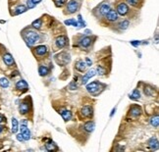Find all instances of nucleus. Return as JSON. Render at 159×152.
<instances>
[{
  "label": "nucleus",
  "instance_id": "nucleus-31",
  "mask_svg": "<svg viewBox=\"0 0 159 152\" xmlns=\"http://www.w3.org/2000/svg\"><path fill=\"white\" fill-rule=\"evenodd\" d=\"M127 3H129L132 6L137 7L139 4V0H127Z\"/></svg>",
  "mask_w": 159,
  "mask_h": 152
},
{
  "label": "nucleus",
  "instance_id": "nucleus-35",
  "mask_svg": "<svg viewBox=\"0 0 159 152\" xmlns=\"http://www.w3.org/2000/svg\"><path fill=\"white\" fill-rule=\"evenodd\" d=\"M85 64H87V66H91V61L89 58H87L85 59Z\"/></svg>",
  "mask_w": 159,
  "mask_h": 152
},
{
  "label": "nucleus",
  "instance_id": "nucleus-26",
  "mask_svg": "<svg viewBox=\"0 0 159 152\" xmlns=\"http://www.w3.org/2000/svg\"><path fill=\"white\" fill-rule=\"evenodd\" d=\"M139 97H141V93H139V91L137 89H135L134 91H133V93L130 95V98L134 99V100H139Z\"/></svg>",
  "mask_w": 159,
  "mask_h": 152
},
{
  "label": "nucleus",
  "instance_id": "nucleus-33",
  "mask_svg": "<svg viewBox=\"0 0 159 152\" xmlns=\"http://www.w3.org/2000/svg\"><path fill=\"white\" fill-rule=\"evenodd\" d=\"M65 4V0H55V5L57 7H62Z\"/></svg>",
  "mask_w": 159,
  "mask_h": 152
},
{
  "label": "nucleus",
  "instance_id": "nucleus-38",
  "mask_svg": "<svg viewBox=\"0 0 159 152\" xmlns=\"http://www.w3.org/2000/svg\"><path fill=\"white\" fill-rule=\"evenodd\" d=\"M32 1L34 2V3L35 4V5H37V3H39V2L41 1V0H32Z\"/></svg>",
  "mask_w": 159,
  "mask_h": 152
},
{
  "label": "nucleus",
  "instance_id": "nucleus-29",
  "mask_svg": "<svg viewBox=\"0 0 159 152\" xmlns=\"http://www.w3.org/2000/svg\"><path fill=\"white\" fill-rule=\"evenodd\" d=\"M130 26V22L127 20H124L123 22H121L119 24V28L120 30H126V28H128V27Z\"/></svg>",
  "mask_w": 159,
  "mask_h": 152
},
{
  "label": "nucleus",
  "instance_id": "nucleus-30",
  "mask_svg": "<svg viewBox=\"0 0 159 152\" xmlns=\"http://www.w3.org/2000/svg\"><path fill=\"white\" fill-rule=\"evenodd\" d=\"M0 85H1L2 87H8L9 86V80L6 79V78H2V79H0Z\"/></svg>",
  "mask_w": 159,
  "mask_h": 152
},
{
  "label": "nucleus",
  "instance_id": "nucleus-16",
  "mask_svg": "<svg viewBox=\"0 0 159 152\" xmlns=\"http://www.w3.org/2000/svg\"><path fill=\"white\" fill-rule=\"evenodd\" d=\"M60 114H61V116H62V118L64 119V121H66V122L70 121L71 118H72V113L68 110H62L60 112Z\"/></svg>",
  "mask_w": 159,
  "mask_h": 152
},
{
  "label": "nucleus",
  "instance_id": "nucleus-18",
  "mask_svg": "<svg viewBox=\"0 0 159 152\" xmlns=\"http://www.w3.org/2000/svg\"><path fill=\"white\" fill-rule=\"evenodd\" d=\"M35 52H37V55H44L47 52V48L45 45H39L35 48Z\"/></svg>",
  "mask_w": 159,
  "mask_h": 152
},
{
  "label": "nucleus",
  "instance_id": "nucleus-32",
  "mask_svg": "<svg viewBox=\"0 0 159 152\" xmlns=\"http://www.w3.org/2000/svg\"><path fill=\"white\" fill-rule=\"evenodd\" d=\"M96 71H97V73H98L99 75H104V74L106 73V70H105V69H103L101 66H97Z\"/></svg>",
  "mask_w": 159,
  "mask_h": 152
},
{
  "label": "nucleus",
  "instance_id": "nucleus-7",
  "mask_svg": "<svg viewBox=\"0 0 159 152\" xmlns=\"http://www.w3.org/2000/svg\"><path fill=\"white\" fill-rule=\"evenodd\" d=\"M106 19L110 22H115V21L118 20V14L115 10H109V12L106 14Z\"/></svg>",
  "mask_w": 159,
  "mask_h": 152
},
{
  "label": "nucleus",
  "instance_id": "nucleus-20",
  "mask_svg": "<svg viewBox=\"0 0 159 152\" xmlns=\"http://www.w3.org/2000/svg\"><path fill=\"white\" fill-rule=\"evenodd\" d=\"M16 88L17 89H26V88H28V84H27V82H25L24 80H19V82L16 84Z\"/></svg>",
  "mask_w": 159,
  "mask_h": 152
},
{
  "label": "nucleus",
  "instance_id": "nucleus-13",
  "mask_svg": "<svg viewBox=\"0 0 159 152\" xmlns=\"http://www.w3.org/2000/svg\"><path fill=\"white\" fill-rule=\"evenodd\" d=\"M3 60H4V63H5L7 66H11V65H13V64H14L13 57H12L11 54H9V53H7V54L4 55Z\"/></svg>",
  "mask_w": 159,
  "mask_h": 152
},
{
  "label": "nucleus",
  "instance_id": "nucleus-21",
  "mask_svg": "<svg viewBox=\"0 0 159 152\" xmlns=\"http://www.w3.org/2000/svg\"><path fill=\"white\" fill-rule=\"evenodd\" d=\"M45 147L46 149L48 151H55V150H58V147H57V145L54 142L52 141H48L47 143L45 144Z\"/></svg>",
  "mask_w": 159,
  "mask_h": 152
},
{
  "label": "nucleus",
  "instance_id": "nucleus-9",
  "mask_svg": "<svg viewBox=\"0 0 159 152\" xmlns=\"http://www.w3.org/2000/svg\"><path fill=\"white\" fill-rule=\"evenodd\" d=\"M94 75H95V71H94L93 69H91V70H89V72H87V73L85 75V77L83 78V80H82L83 84H87V80H89V79H91V78L94 77Z\"/></svg>",
  "mask_w": 159,
  "mask_h": 152
},
{
  "label": "nucleus",
  "instance_id": "nucleus-36",
  "mask_svg": "<svg viewBox=\"0 0 159 152\" xmlns=\"http://www.w3.org/2000/svg\"><path fill=\"white\" fill-rule=\"evenodd\" d=\"M17 139H18V141H24V137H23V135L22 134H18L17 135Z\"/></svg>",
  "mask_w": 159,
  "mask_h": 152
},
{
  "label": "nucleus",
  "instance_id": "nucleus-6",
  "mask_svg": "<svg viewBox=\"0 0 159 152\" xmlns=\"http://www.w3.org/2000/svg\"><path fill=\"white\" fill-rule=\"evenodd\" d=\"M99 86H100V84H99L98 82H91V84L87 85V89L89 92L94 93V92L99 89Z\"/></svg>",
  "mask_w": 159,
  "mask_h": 152
},
{
  "label": "nucleus",
  "instance_id": "nucleus-10",
  "mask_svg": "<svg viewBox=\"0 0 159 152\" xmlns=\"http://www.w3.org/2000/svg\"><path fill=\"white\" fill-rule=\"evenodd\" d=\"M82 115L87 118L91 117V116H92V109L89 106H85V107L82 108Z\"/></svg>",
  "mask_w": 159,
  "mask_h": 152
},
{
  "label": "nucleus",
  "instance_id": "nucleus-4",
  "mask_svg": "<svg viewBox=\"0 0 159 152\" xmlns=\"http://www.w3.org/2000/svg\"><path fill=\"white\" fill-rule=\"evenodd\" d=\"M67 42H68L67 36H65V35H61V36H59L56 39L55 43H56L58 48H63V47H65L66 45H67Z\"/></svg>",
  "mask_w": 159,
  "mask_h": 152
},
{
  "label": "nucleus",
  "instance_id": "nucleus-37",
  "mask_svg": "<svg viewBox=\"0 0 159 152\" xmlns=\"http://www.w3.org/2000/svg\"><path fill=\"white\" fill-rule=\"evenodd\" d=\"M131 44L135 45V46H137V45H139V44H141V42H139V41H137V40H134V41H131Z\"/></svg>",
  "mask_w": 159,
  "mask_h": 152
},
{
  "label": "nucleus",
  "instance_id": "nucleus-40",
  "mask_svg": "<svg viewBox=\"0 0 159 152\" xmlns=\"http://www.w3.org/2000/svg\"><path fill=\"white\" fill-rule=\"evenodd\" d=\"M2 130H3V128H2V127H1V126H0V132H2Z\"/></svg>",
  "mask_w": 159,
  "mask_h": 152
},
{
  "label": "nucleus",
  "instance_id": "nucleus-22",
  "mask_svg": "<svg viewBox=\"0 0 159 152\" xmlns=\"http://www.w3.org/2000/svg\"><path fill=\"white\" fill-rule=\"evenodd\" d=\"M19 130V124H18V121L16 120L15 118L12 119V132L13 134H16Z\"/></svg>",
  "mask_w": 159,
  "mask_h": 152
},
{
  "label": "nucleus",
  "instance_id": "nucleus-27",
  "mask_svg": "<svg viewBox=\"0 0 159 152\" xmlns=\"http://www.w3.org/2000/svg\"><path fill=\"white\" fill-rule=\"evenodd\" d=\"M41 25H42V20L41 19H37V20H35L32 22V26L34 27L35 28H37V30H39L40 28H41Z\"/></svg>",
  "mask_w": 159,
  "mask_h": 152
},
{
  "label": "nucleus",
  "instance_id": "nucleus-34",
  "mask_svg": "<svg viewBox=\"0 0 159 152\" xmlns=\"http://www.w3.org/2000/svg\"><path fill=\"white\" fill-rule=\"evenodd\" d=\"M27 6H28V9H32L35 6V4L32 1V0H28V1H27Z\"/></svg>",
  "mask_w": 159,
  "mask_h": 152
},
{
  "label": "nucleus",
  "instance_id": "nucleus-24",
  "mask_svg": "<svg viewBox=\"0 0 159 152\" xmlns=\"http://www.w3.org/2000/svg\"><path fill=\"white\" fill-rule=\"evenodd\" d=\"M150 124L154 128H158V125H159V117H158V115L153 116V117L150 119Z\"/></svg>",
  "mask_w": 159,
  "mask_h": 152
},
{
  "label": "nucleus",
  "instance_id": "nucleus-14",
  "mask_svg": "<svg viewBox=\"0 0 159 152\" xmlns=\"http://www.w3.org/2000/svg\"><path fill=\"white\" fill-rule=\"evenodd\" d=\"M109 10H110V5L107 3H103L102 5L100 6V8H99V12H100V14L103 16H105L109 12Z\"/></svg>",
  "mask_w": 159,
  "mask_h": 152
},
{
  "label": "nucleus",
  "instance_id": "nucleus-23",
  "mask_svg": "<svg viewBox=\"0 0 159 152\" xmlns=\"http://www.w3.org/2000/svg\"><path fill=\"white\" fill-rule=\"evenodd\" d=\"M27 11V7L25 5H19L17 8L15 9V14L16 15H20V14H23Z\"/></svg>",
  "mask_w": 159,
  "mask_h": 152
},
{
  "label": "nucleus",
  "instance_id": "nucleus-11",
  "mask_svg": "<svg viewBox=\"0 0 159 152\" xmlns=\"http://www.w3.org/2000/svg\"><path fill=\"white\" fill-rule=\"evenodd\" d=\"M91 39L89 36H85V37H83L82 39L80 40V44L82 45L83 47H89V45L91 44Z\"/></svg>",
  "mask_w": 159,
  "mask_h": 152
},
{
  "label": "nucleus",
  "instance_id": "nucleus-5",
  "mask_svg": "<svg viewBox=\"0 0 159 152\" xmlns=\"http://www.w3.org/2000/svg\"><path fill=\"white\" fill-rule=\"evenodd\" d=\"M21 134L23 135L24 141H28L30 138V130L28 129L27 125L23 124L21 126Z\"/></svg>",
  "mask_w": 159,
  "mask_h": 152
},
{
  "label": "nucleus",
  "instance_id": "nucleus-39",
  "mask_svg": "<svg viewBox=\"0 0 159 152\" xmlns=\"http://www.w3.org/2000/svg\"><path fill=\"white\" fill-rule=\"evenodd\" d=\"M2 121H3V117H2V116H1V115H0V123H1V122H2Z\"/></svg>",
  "mask_w": 159,
  "mask_h": 152
},
{
  "label": "nucleus",
  "instance_id": "nucleus-28",
  "mask_svg": "<svg viewBox=\"0 0 159 152\" xmlns=\"http://www.w3.org/2000/svg\"><path fill=\"white\" fill-rule=\"evenodd\" d=\"M65 25H67V26H74V27L79 28V23H78V21H76L75 19H70V20L65 21Z\"/></svg>",
  "mask_w": 159,
  "mask_h": 152
},
{
  "label": "nucleus",
  "instance_id": "nucleus-3",
  "mask_svg": "<svg viewBox=\"0 0 159 152\" xmlns=\"http://www.w3.org/2000/svg\"><path fill=\"white\" fill-rule=\"evenodd\" d=\"M117 12L118 15H121V16H125L128 14V12H129V7L126 3H120L119 5L117 6Z\"/></svg>",
  "mask_w": 159,
  "mask_h": 152
},
{
  "label": "nucleus",
  "instance_id": "nucleus-19",
  "mask_svg": "<svg viewBox=\"0 0 159 152\" xmlns=\"http://www.w3.org/2000/svg\"><path fill=\"white\" fill-rule=\"evenodd\" d=\"M28 109H30V106L27 102H23L20 105V108H19V111H20L21 114H27L28 112Z\"/></svg>",
  "mask_w": 159,
  "mask_h": 152
},
{
  "label": "nucleus",
  "instance_id": "nucleus-2",
  "mask_svg": "<svg viewBox=\"0 0 159 152\" xmlns=\"http://www.w3.org/2000/svg\"><path fill=\"white\" fill-rule=\"evenodd\" d=\"M39 39V34L37 32H28L27 34V42H28V45H30V46L35 44Z\"/></svg>",
  "mask_w": 159,
  "mask_h": 152
},
{
  "label": "nucleus",
  "instance_id": "nucleus-25",
  "mask_svg": "<svg viewBox=\"0 0 159 152\" xmlns=\"http://www.w3.org/2000/svg\"><path fill=\"white\" fill-rule=\"evenodd\" d=\"M39 73L40 76H46L49 73V69L46 66H39Z\"/></svg>",
  "mask_w": 159,
  "mask_h": 152
},
{
  "label": "nucleus",
  "instance_id": "nucleus-15",
  "mask_svg": "<svg viewBox=\"0 0 159 152\" xmlns=\"http://www.w3.org/2000/svg\"><path fill=\"white\" fill-rule=\"evenodd\" d=\"M130 113H131V115L133 116V117H139V116L141 115V108H139V106H134V107L131 108Z\"/></svg>",
  "mask_w": 159,
  "mask_h": 152
},
{
  "label": "nucleus",
  "instance_id": "nucleus-8",
  "mask_svg": "<svg viewBox=\"0 0 159 152\" xmlns=\"http://www.w3.org/2000/svg\"><path fill=\"white\" fill-rule=\"evenodd\" d=\"M148 146L151 150H157L158 149V139L156 137H151L148 141Z\"/></svg>",
  "mask_w": 159,
  "mask_h": 152
},
{
  "label": "nucleus",
  "instance_id": "nucleus-17",
  "mask_svg": "<svg viewBox=\"0 0 159 152\" xmlns=\"http://www.w3.org/2000/svg\"><path fill=\"white\" fill-rule=\"evenodd\" d=\"M84 128H85V130H87V132H93L94 128H95V125H94L93 122L89 121V122H87V123H85V124L84 125Z\"/></svg>",
  "mask_w": 159,
  "mask_h": 152
},
{
  "label": "nucleus",
  "instance_id": "nucleus-1",
  "mask_svg": "<svg viewBox=\"0 0 159 152\" xmlns=\"http://www.w3.org/2000/svg\"><path fill=\"white\" fill-rule=\"evenodd\" d=\"M80 7V0H70L67 5V12L69 14H73L78 11Z\"/></svg>",
  "mask_w": 159,
  "mask_h": 152
},
{
  "label": "nucleus",
  "instance_id": "nucleus-12",
  "mask_svg": "<svg viewBox=\"0 0 159 152\" xmlns=\"http://www.w3.org/2000/svg\"><path fill=\"white\" fill-rule=\"evenodd\" d=\"M87 67V64H85V62H84L83 60H80L76 63V69H77L78 71H80V72H84V71H85Z\"/></svg>",
  "mask_w": 159,
  "mask_h": 152
}]
</instances>
